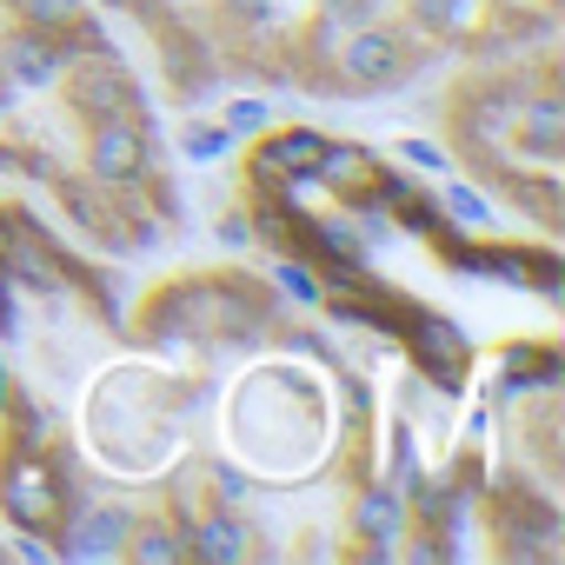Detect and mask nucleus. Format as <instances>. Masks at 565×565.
Returning <instances> with one entry per match:
<instances>
[{
  "instance_id": "obj_1",
  "label": "nucleus",
  "mask_w": 565,
  "mask_h": 565,
  "mask_svg": "<svg viewBox=\"0 0 565 565\" xmlns=\"http://www.w3.org/2000/svg\"><path fill=\"white\" fill-rule=\"evenodd\" d=\"M87 173L100 186H140L147 173V127L140 114H107V120H87Z\"/></svg>"
},
{
  "instance_id": "obj_2",
  "label": "nucleus",
  "mask_w": 565,
  "mask_h": 565,
  "mask_svg": "<svg viewBox=\"0 0 565 565\" xmlns=\"http://www.w3.org/2000/svg\"><path fill=\"white\" fill-rule=\"evenodd\" d=\"M399 340H406V360H413L419 373H433V380H446V386L466 373V333H459V320H446V313H413V307H406Z\"/></svg>"
},
{
  "instance_id": "obj_3",
  "label": "nucleus",
  "mask_w": 565,
  "mask_h": 565,
  "mask_svg": "<svg viewBox=\"0 0 565 565\" xmlns=\"http://www.w3.org/2000/svg\"><path fill=\"white\" fill-rule=\"evenodd\" d=\"M406 67H413V54H406V34H393V28H360V34L347 41V81H353L360 94L393 87Z\"/></svg>"
},
{
  "instance_id": "obj_4",
  "label": "nucleus",
  "mask_w": 565,
  "mask_h": 565,
  "mask_svg": "<svg viewBox=\"0 0 565 565\" xmlns=\"http://www.w3.org/2000/svg\"><path fill=\"white\" fill-rule=\"evenodd\" d=\"M353 532H373V558L393 552V532H406V499L386 486V479H360V499H353Z\"/></svg>"
},
{
  "instance_id": "obj_5",
  "label": "nucleus",
  "mask_w": 565,
  "mask_h": 565,
  "mask_svg": "<svg viewBox=\"0 0 565 565\" xmlns=\"http://www.w3.org/2000/svg\"><path fill=\"white\" fill-rule=\"evenodd\" d=\"M226 147H233V134H226L220 120H186V127H180V153H186L193 167H206V160H220Z\"/></svg>"
},
{
  "instance_id": "obj_6",
  "label": "nucleus",
  "mask_w": 565,
  "mask_h": 565,
  "mask_svg": "<svg viewBox=\"0 0 565 565\" xmlns=\"http://www.w3.org/2000/svg\"><path fill=\"white\" fill-rule=\"evenodd\" d=\"M220 127H226V134H233V140H239V134H259V127H266V114H259V100H233V107H226V120H220Z\"/></svg>"
},
{
  "instance_id": "obj_7",
  "label": "nucleus",
  "mask_w": 565,
  "mask_h": 565,
  "mask_svg": "<svg viewBox=\"0 0 565 565\" xmlns=\"http://www.w3.org/2000/svg\"><path fill=\"white\" fill-rule=\"evenodd\" d=\"M446 206H452V220H466V226H486V213H492L472 186H452V193H446Z\"/></svg>"
},
{
  "instance_id": "obj_8",
  "label": "nucleus",
  "mask_w": 565,
  "mask_h": 565,
  "mask_svg": "<svg viewBox=\"0 0 565 565\" xmlns=\"http://www.w3.org/2000/svg\"><path fill=\"white\" fill-rule=\"evenodd\" d=\"M399 160H413V167H426V173H439V167H446V153H439L433 140H399Z\"/></svg>"
}]
</instances>
